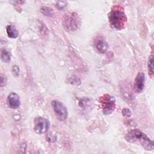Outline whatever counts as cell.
<instances>
[{
	"instance_id": "1",
	"label": "cell",
	"mask_w": 154,
	"mask_h": 154,
	"mask_svg": "<svg viewBox=\"0 0 154 154\" xmlns=\"http://www.w3.org/2000/svg\"><path fill=\"white\" fill-rule=\"evenodd\" d=\"M125 138L129 143L140 144L146 150H152L154 148L153 141L147 135L137 129L129 131L125 135Z\"/></svg>"
},
{
	"instance_id": "2",
	"label": "cell",
	"mask_w": 154,
	"mask_h": 154,
	"mask_svg": "<svg viewBox=\"0 0 154 154\" xmlns=\"http://www.w3.org/2000/svg\"><path fill=\"white\" fill-rule=\"evenodd\" d=\"M108 20L110 25L117 30H121L125 27L127 17L122 7L115 5L108 13Z\"/></svg>"
},
{
	"instance_id": "3",
	"label": "cell",
	"mask_w": 154,
	"mask_h": 154,
	"mask_svg": "<svg viewBox=\"0 0 154 154\" xmlns=\"http://www.w3.org/2000/svg\"><path fill=\"white\" fill-rule=\"evenodd\" d=\"M63 25L67 31H74L77 30L81 25V20L78 14L75 12L66 14L63 18Z\"/></svg>"
},
{
	"instance_id": "4",
	"label": "cell",
	"mask_w": 154,
	"mask_h": 154,
	"mask_svg": "<svg viewBox=\"0 0 154 154\" xmlns=\"http://www.w3.org/2000/svg\"><path fill=\"white\" fill-rule=\"evenodd\" d=\"M101 109L105 115L111 114L116 108V99L112 96L105 94L99 100Z\"/></svg>"
},
{
	"instance_id": "5",
	"label": "cell",
	"mask_w": 154,
	"mask_h": 154,
	"mask_svg": "<svg viewBox=\"0 0 154 154\" xmlns=\"http://www.w3.org/2000/svg\"><path fill=\"white\" fill-rule=\"evenodd\" d=\"M51 105L57 118L60 121H64L68 116V111L65 105L61 102L54 100L51 102Z\"/></svg>"
},
{
	"instance_id": "6",
	"label": "cell",
	"mask_w": 154,
	"mask_h": 154,
	"mask_svg": "<svg viewBox=\"0 0 154 154\" xmlns=\"http://www.w3.org/2000/svg\"><path fill=\"white\" fill-rule=\"evenodd\" d=\"M34 130L38 134H43L48 132L50 123L49 121L43 117H37L34 122Z\"/></svg>"
},
{
	"instance_id": "7",
	"label": "cell",
	"mask_w": 154,
	"mask_h": 154,
	"mask_svg": "<svg viewBox=\"0 0 154 154\" xmlns=\"http://www.w3.org/2000/svg\"><path fill=\"white\" fill-rule=\"evenodd\" d=\"M145 82V74L143 72H139L135 79L134 83V89L137 93L141 92L144 87Z\"/></svg>"
},
{
	"instance_id": "8",
	"label": "cell",
	"mask_w": 154,
	"mask_h": 154,
	"mask_svg": "<svg viewBox=\"0 0 154 154\" xmlns=\"http://www.w3.org/2000/svg\"><path fill=\"white\" fill-rule=\"evenodd\" d=\"M7 104L12 109L18 108L20 104L19 96L16 93H10L7 96Z\"/></svg>"
},
{
	"instance_id": "9",
	"label": "cell",
	"mask_w": 154,
	"mask_h": 154,
	"mask_svg": "<svg viewBox=\"0 0 154 154\" xmlns=\"http://www.w3.org/2000/svg\"><path fill=\"white\" fill-rule=\"evenodd\" d=\"M108 44L103 39L98 40L96 43V48L97 50L102 54H104L108 49Z\"/></svg>"
},
{
	"instance_id": "10",
	"label": "cell",
	"mask_w": 154,
	"mask_h": 154,
	"mask_svg": "<svg viewBox=\"0 0 154 154\" xmlns=\"http://www.w3.org/2000/svg\"><path fill=\"white\" fill-rule=\"evenodd\" d=\"M6 32L8 37L11 38H16L18 37L19 35L17 29L13 25H8L7 26Z\"/></svg>"
},
{
	"instance_id": "11",
	"label": "cell",
	"mask_w": 154,
	"mask_h": 154,
	"mask_svg": "<svg viewBox=\"0 0 154 154\" xmlns=\"http://www.w3.org/2000/svg\"><path fill=\"white\" fill-rule=\"evenodd\" d=\"M1 60L5 63H9L11 60L10 53L5 48H2L1 50Z\"/></svg>"
},
{
	"instance_id": "12",
	"label": "cell",
	"mask_w": 154,
	"mask_h": 154,
	"mask_svg": "<svg viewBox=\"0 0 154 154\" xmlns=\"http://www.w3.org/2000/svg\"><path fill=\"white\" fill-rule=\"evenodd\" d=\"M41 12L45 16L49 17H53L54 15V12L51 8L48 7H43L41 8Z\"/></svg>"
},
{
	"instance_id": "13",
	"label": "cell",
	"mask_w": 154,
	"mask_h": 154,
	"mask_svg": "<svg viewBox=\"0 0 154 154\" xmlns=\"http://www.w3.org/2000/svg\"><path fill=\"white\" fill-rule=\"evenodd\" d=\"M147 67H148L149 73H150V75L152 76L153 73V55H150L149 57Z\"/></svg>"
},
{
	"instance_id": "14",
	"label": "cell",
	"mask_w": 154,
	"mask_h": 154,
	"mask_svg": "<svg viewBox=\"0 0 154 154\" xmlns=\"http://www.w3.org/2000/svg\"><path fill=\"white\" fill-rule=\"evenodd\" d=\"M57 8L60 10H64L67 6V4L66 1H58L57 2Z\"/></svg>"
},
{
	"instance_id": "15",
	"label": "cell",
	"mask_w": 154,
	"mask_h": 154,
	"mask_svg": "<svg viewBox=\"0 0 154 154\" xmlns=\"http://www.w3.org/2000/svg\"><path fill=\"white\" fill-rule=\"evenodd\" d=\"M20 69L19 67L17 65H14L11 69V72L14 77H18L19 75Z\"/></svg>"
},
{
	"instance_id": "16",
	"label": "cell",
	"mask_w": 154,
	"mask_h": 154,
	"mask_svg": "<svg viewBox=\"0 0 154 154\" xmlns=\"http://www.w3.org/2000/svg\"><path fill=\"white\" fill-rule=\"evenodd\" d=\"M122 114L123 116L129 117L131 116V112L128 108H123L122 109Z\"/></svg>"
},
{
	"instance_id": "17",
	"label": "cell",
	"mask_w": 154,
	"mask_h": 154,
	"mask_svg": "<svg viewBox=\"0 0 154 154\" xmlns=\"http://www.w3.org/2000/svg\"><path fill=\"white\" fill-rule=\"evenodd\" d=\"M4 78H5V76H3V75L1 74V86L2 87L5 85V83L6 82V78L4 79Z\"/></svg>"
}]
</instances>
